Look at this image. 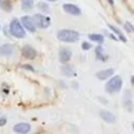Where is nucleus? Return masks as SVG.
<instances>
[{
    "label": "nucleus",
    "instance_id": "2eb2a0df",
    "mask_svg": "<svg viewBox=\"0 0 134 134\" xmlns=\"http://www.w3.org/2000/svg\"><path fill=\"white\" fill-rule=\"evenodd\" d=\"M61 73L65 76H72L75 74V69L72 65H68V64H65L64 66H61Z\"/></svg>",
    "mask_w": 134,
    "mask_h": 134
},
{
    "label": "nucleus",
    "instance_id": "b1692460",
    "mask_svg": "<svg viewBox=\"0 0 134 134\" xmlns=\"http://www.w3.org/2000/svg\"><path fill=\"white\" fill-rule=\"evenodd\" d=\"M7 122V119L6 116H0V127H2V126H5Z\"/></svg>",
    "mask_w": 134,
    "mask_h": 134
},
{
    "label": "nucleus",
    "instance_id": "cd10ccee",
    "mask_svg": "<svg viewBox=\"0 0 134 134\" xmlns=\"http://www.w3.org/2000/svg\"><path fill=\"white\" fill-rule=\"evenodd\" d=\"M133 130H134V122H133Z\"/></svg>",
    "mask_w": 134,
    "mask_h": 134
},
{
    "label": "nucleus",
    "instance_id": "1a4fd4ad",
    "mask_svg": "<svg viewBox=\"0 0 134 134\" xmlns=\"http://www.w3.org/2000/svg\"><path fill=\"white\" fill-rule=\"evenodd\" d=\"M31 125L27 122H19L13 126V132L18 134H27L31 131Z\"/></svg>",
    "mask_w": 134,
    "mask_h": 134
},
{
    "label": "nucleus",
    "instance_id": "7ed1b4c3",
    "mask_svg": "<svg viewBox=\"0 0 134 134\" xmlns=\"http://www.w3.org/2000/svg\"><path fill=\"white\" fill-rule=\"evenodd\" d=\"M121 88H122V79L119 75L111 76V79H109L106 82V85H105V91H106L108 94H115Z\"/></svg>",
    "mask_w": 134,
    "mask_h": 134
},
{
    "label": "nucleus",
    "instance_id": "dca6fc26",
    "mask_svg": "<svg viewBox=\"0 0 134 134\" xmlns=\"http://www.w3.org/2000/svg\"><path fill=\"white\" fill-rule=\"evenodd\" d=\"M108 28H109V30H112V31H113V32H114V34H116V35H118V38H119V39H120L122 42H126V41H127V39H126L125 34H124V33L121 32V30H120V28L115 27V26L111 25V24H108Z\"/></svg>",
    "mask_w": 134,
    "mask_h": 134
},
{
    "label": "nucleus",
    "instance_id": "f257e3e1",
    "mask_svg": "<svg viewBox=\"0 0 134 134\" xmlns=\"http://www.w3.org/2000/svg\"><path fill=\"white\" fill-rule=\"evenodd\" d=\"M57 37L60 41L63 42H67V44H73V42L78 41L79 38H80V34H79L78 31L74 30H67V28H64V30H59L58 33H57Z\"/></svg>",
    "mask_w": 134,
    "mask_h": 134
},
{
    "label": "nucleus",
    "instance_id": "393cba45",
    "mask_svg": "<svg viewBox=\"0 0 134 134\" xmlns=\"http://www.w3.org/2000/svg\"><path fill=\"white\" fill-rule=\"evenodd\" d=\"M131 83H132V86H134V75H132V78H131Z\"/></svg>",
    "mask_w": 134,
    "mask_h": 134
},
{
    "label": "nucleus",
    "instance_id": "423d86ee",
    "mask_svg": "<svg viewBox=\"0 0 134 134\" xmlns=\"http://www.w3.org/2000/svg\"><path fill=\"white\" fill-rule=\"evenodd\" d=\"M21 55H23L25 59H30V60H32V59L37 58L38 52H37V49L33 48V47L30 46V45H25V46L21 48Z\"/></svg>",
    "mask_w": 134,
    "mask_h": 134
},
{
    "label": "nucleus",
    "instance_id": "f8f14e48",
    "mask_svg": "<svg viewBox=\"0 0 134 134\" xmlns=\"http://www.w3.org/2000/svg\"><path fill=\"white\" fill-rule=\"evenodd\" d=\"M114 74V69L113 68H106V69H101V71L97 72V78L99 79V80H107V79H109L111 76H113Z\"/></svg>",
    "mask_w": 134,
    "mask_h": 134
},
{
    "label": "nucleus",
    "instance_id": "f3484780",
    "mask_svg": "<svg viewBox=\"0 0 134 134\" xmlns=\"http://www.w3.org/2000/svg\"><path fill=\"white\" fill-rule=\"evenodd\" d=\"M88 38H90V40H92V41L97 42V44L99 45H102L104 44V35L102 34H98V33H91V34H88Z\"/></svg>",
    "mask_w": 134,
    "mask_h": 134
},
{
    "label": "nucleus",
    "instance_id": "6ab92c4d",
    "mask_svg": "<svg viewBox=\"0 0 134 134\" xmlns=\"http://www.w3.org/2000/svg\"><path fill=\"white\" fill-rule=\"evenodd\" d=\"M0 8L5 12H11L13 8L11 0H0Z\"/></svg>",
    "mask_w": 134,
    "mask_h": 134
},
{
    "label": "nucleus",
    "instance_id": "4be33fe9",
    "mask_svg": "<svg viewBox=\"0 0 134 134\" xmlns=\"http://www.w3.org/2000/svg\"><path fill=\"white\" fill-rule=\"evenodd\" d=\"M81 48H82L83 51H90V49L92 48V45L88 41H83L82 44H81Z\"/></svg>",
    "mask_w": 134,
    "mask_h": 134
},
{
    "label": "nucleus",
    "instance_id": "9d476101",
    "mask_svg": "<svg viewBox=\"0 0 134 134\" xmlns=\"http://www.w3.org/2000/svg\"><path fill=\"white\" fill-rule=\"evenodd\" d=\"M124 106L128 112L133 111V101H132V92L130 90L126 91L124 95Z\"/></svg>",
    "mask_w": 134,
    "mask_h": 134
},
{
    "label": "nucleus",
    "instance_id": "f03ea898",
    "mask_svg": "<svg viewBox=\"0 0 134 134\" xmlns=\"http://www.w3.org/2000/svg\"><path fill=\"white\" fill-rule=\"evenodd\" d=\"M8 32L12 37L18 38V39H24L26 37V31L20 24V20L16 18L12 19L8 25Z\"/></svg>",
    "mask_w": 134,
    "mask_h": 134
},
{
    "label": "nucleus",
    "instance_id": "9b49d317",
    "mask_svg": "<svg viewBox=\"0 0 134 134\" xmlns=\"http://www.w3.org/2000/svg\"><path fill=\"white\" fill-rule=\"evenodd\" d=\"M99 115L102 120L108 124L115 122V115H114L112 112H108V111H106V109H101V111L99 112Z\"/></svg>",
    "mask_w": 134,
    "mask_h": 134
},
{
    "label": "nucleus",
    "instance_id": "a211bd4d",
    "mask_svg": "<svg viewBox=\"0 0 134 134\" xmlns=\"http://www.w3.org/2000/svg\"><path fill=\"white\" fill-rule=\"evenodd\" d=\"M34 6V0H21V9L28 12Z\"/></svg>",
    "mask_w": 134,
    "mask_h": 134
},
{
    "label": "nucleus",
    "instance_id": "c85d7f7f",
    "mask_svg": "<svg viewBox=\"0 0 134 134\" xmlns=\"http://www.w3.org/2000/svg\"><path fill=\"white\" fill-rule=\"evenodd\" d=\"M0 31H1V26H0Z\"/></svg>",
    "mask_w": 134,
    "mask_h": 134
},
{
    "label": "nucleus",
    "instance_id": "a878e982",
    "mask_svg": "<svg viewBox=\"0 0 134 134\" xmlns=\"http://www.w3.org/2000/svg\"><path fill=\"white\" fill-rule=\"evenodd\" d=\"M107 1H108L111 5H114V1H113V0H107Z\"/></svg>",
    "mask_w": 134,
    "mask_h": 134
},
{
    "label": "nucleus",
    "instance_id": "6e6552de",
    "mask_svg": "<svg viewBox=\"0 0 134 134\" xmlns=\"http://www.w3.org/2000/svg\"><path fill=\"white\" fill-rule=\"evenodd\" d=\"M63 9L67 14H71V15H74V16H78L81 14V9L74 4H64Z\"/></svg>",
    "mask_w": 134,
    "mask_h": 134
},
{
    "label": "nucleus",
    "instance_id": "39448f33",
    "mask_svg": "<svg viewBox=\"0 0 134 134\" xmlns=\"http://www.w3.org/2000/svg\"><path fill=\"white\" fill-rule=\"evenodd\" d=\"M20 24L23 25V27L25 28V31H28L30 33H34L37 31L34 24L32 21V16L30 15H24L20 18Z\"/></svg>",
    "mask_w": 134,
    "mask_h": 134
},
{
    "label": "nucleus",
    "instance_id": "0eeeda50",
    "mask_svg": "<svg viewBox=\"0 0 134 134\" xmlns=\"http://www.w3.org/2000/svg\"><path fill=\"white\" fill-rule=\"evenodd\" d=\"M72 58V51L69 48L63 47L59 49V61L61 64H67Z\"/></svg>",
    "mask_w": 134,
    "mask_h": 134
},
{
    "label": "nucleus",
    "instance_id": "20e7f679",
    "mask_svg": "<svg viewBox=\"0 0 134 134\" xmlns=\"http://www.w3.org/2000/svg\"><path fill=\"white\" fill-rule=\"evenodd\" d=\"M32 21L34 24L35 28H41V30H45L51 24V18L49 16H45L44 14L37 13L32 16Z\"/></svg>",
    "mask_w": 134,
    "mask_h": 134
},
{
    "label": "nucleus",
    "instance_id": "aec40b11",
    "mask_svg": "<svg viewBox=\"0 0 134 134\" xmlns=\"http://www.w3.org/2000/svg\"><path fill=\"white\" fill-rule=\"evenodd\" d=\"M38 8H39L42 13H49V6L47 5V2L40 1L39 4H38Z\"/></svg>",
    "mask_w": 134,
    "mask_h": 134
},
{
    "label": "nucleus",
    "instance_id": "412c9836",
    "mask_svg": "<svg viewBox=\"0 0 134 134\" xmlns=\"http://www.w3.org/2000/svg\"><path fill=\"white\" fill-rule=\"evenodd\" d=\"M125 30L127 31L128 33H133L134 32V27H133V25L131 23H128V21H126L125 23Z\"/></svg>",
    "mask_w": 134,
    "mask_h": 134
},
{
    "label": "nucleus",
    "instance_id": "ddd939ff",
    "mask_svg": "<svg viewBox=\"0 0 134 134\" xmlns=\"http://www.w3.org/2000/svg\"><path fill=\"white\" fill-rule=\"evenodd\" d=\"M14 53V47L11 44H4L0 46V57H11Z\"/></svg>",
    "mask_w": 134,
    "mask_h": 134
},
{
    "label": "nucleus",
    "instance_id": "4468645a",
    "mask_svg": "<svg viewBox=\"0 0 134 134\" xmlns=\"http://www.w3.org/2000/svg\"><path fill=\"white\" fill-rule=\"evenodd\" d=\"M95 55H97V59L100 61H107L108 60V55L104 52V47L101 45L95 47Z\"/></svg>",
    "mask_w": 134,
    "mask_h": 134
},
{
    "label": "nucleus",
    "instance_id": "5701e85b",
    "mask_svg": "<svg viewBox=\"0 0 134 134\" xmlns=\"http://www.w3.org/2000/svg\"><path fill=\"white\" fill-rule=\"evenodd\" d=\"M23 68L24 69H27V71H31V72H34V67L28 65V64H25V65H23Z\"/></svg>",
    "mask_w": 134,
    "mask_h": 134
},
{
    "label": "nucleus",
    "instance_id": "bb28decb",
    "mask_svg": "<svg viewBox=\"0 0 134 134\" xmlns=\"http://www.w3.org/2000/svg\"><path fill=\"white\" fill-rule=\"evenodd\" d=\"M46 1H49V2H54V1H58V0H46Z\"/></svg>",
    "mask_w": 134,
    "mask_h": 134
}]
</instances>
